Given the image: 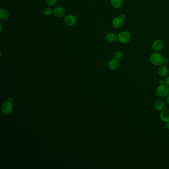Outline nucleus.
Here are the masks:
<instances>
[{
	"mask_svg": "<svg viewBox=\"0 0 169 169\" xmlns=\"http://www.w3.org/2000/svg\"><path fill=\"white\" fill-rule=\"evenodd\" d=\"M160 85L156 89V95L162 98L167 96L169 94V88L168 85L165 84L163 80L160 81Z\"/></svg>",
	"mask_w": 169,
	"mask_h": 169,
	"instance_id": "nucleus-1",
	"label": "nucleus"
},
{
	"mask_svg": "<svg viewBox=\"0 0 169 169\" xmlns=\"http://www.w3.org/2000/svg\"><path fill=\"white\" fill-rule=\"evenodd\" d=\"M163 57L159 53H154L150 57V62L153 65L160 66L163 64Z\"/></svg>",
	"mask_w": 169,
	"mask_h": 169,
	"instance_id": "nucleus-2",
	"label": "nucleus"
},
{
	"mask_svg": "<svg viewBox=\"0 0 169 169\" xmlns=\"http://www.w3.org/2000/svg\"><path fill=\"white\" fill-rule=\"evenodd\" d=\"M131 38V33L128 31H123L118 35V39L121 43L129 42Z\"/></svg>",
	"mask_w": 169,
	"mask_h": 169,
	"instance_id": "nucleus-3",
	"label": "nucleus"
},
{
	"mask_svg": "<svg viewBox=\"0 0 169 169\" xmlns=\"http://www.w3.org/2000/svg\"><path fill=\"white\" fill-rule=\"evenodd\" d=\"M64 22L68 26H73L77 23V17L75 15H69L65 17Z\"/></svg>",
	"mask_w": 169,
	"mask_h": 169,
	"instance_id": "nucleus-4",
	"label": "nucleus"
},
{
	"mask_svg": "<svg viewBox=\"0 0 169 169\" xmlns=\"http://www.w3.org/2000/svg\"><path fill=\"white\" fill-rule=\"evenodd\" d=\"M65 9L61 6L56 7L53 10V15L56 17L61 18L65 16Z\"/></svg>",
	"mask_w": 169,
	"mask_h": 169,
	"instance_id": "nucleus-5",
	"label": "nucleus"
},
{
	"mask_svg": "<svg viewBox=\"0 0 169 169\" xmlns=\"http://www.w3.org/2000/svg\"><path fill=\"white\" fill-rule=\"evenodd\" d=\"M124 19L121 17H115L112 21V25L116 29H119L124 24Z\"/></svg>",
	"mask_w": 169,
	"mask_h": 169,
	"instance_id": "nucleus-6",
	"label": "nucleus"
},
{
	"mask_svg": "<svg viewBox=\"0 0 169 169\" xmlns=\"http://www.w3.org/2000/svg\"><path fill=\"white\" fill-rule=\"evenodd\" d=\"M152 48L155 51H160L162 50L164 47V44L161 40H155L152 44Z\"/></svg>",
	"mask_w": 169,
	"mask_h": 169,
	"instance_id": "nucleus-7",
	"label": "nucleus"
},
{
	"mask_svg": "<svg viewBox=\"0 0 169 169\" xmlns=\"http://www.w3.org/2000/svg\"><path fill=\"white\" fill-rule=\"evenodd\" d=\"M12 109L13 105L10 101L5 102L2 105V111L5 114L10 113V112L12 111Z\"/></svg>",
	"mask_w": 169,
	"mask_h": 169,
	"instance_id": "nucleus-8",
	"label": "nucleus"
},
{
	"mask_svg": "<svg viewBox=\"0 0 169 169\" xmlns=\"http://www.w3.org/2000/svg\"><path fill=\"white\" fill-rule=\"evenodd\" d=\"M119 66V61L118 59L114 58L110 61L109 62V67L111 70L115 71L117 69Z\"/></svg>",
	"mask_w": 169,
	"mask_h": 169,
	"instance_id": "nucleus-9",
	"label": "nucleus"
},
{
	"mask_svg": "<svg viewBox=\"0 0 169 169\" xmlns=\"http://www.w3.org/2000/svg\"><path fill=\"white\" fill-rule=\"evenodd\" d=\"M161 119L165 123L169 121V110H163L160 115Z\"/></svg>",
	"mask_w": 169,
	"mask_h": 169,
	"instance_id": "nucleus-10",
	"label": "nucleus"
},
{
	"mask_svg": "<svg viewBox=\"0 0 169 169\" xmlns=\"http://www.w3.org/2000/svg\"><path fill=\"white\" fill-rule=\"evenodd\" d=\"M154 106L157 110L161 111L163 110L164 109L165 104V102H164L163 100L158 99V100H156L155 102Z\"/></svg>",
	"mask_w": 169,
	"mask_h": 169,
	"instance_id": "nucleus-11",
	"label": "nucleus"
},
{
	"mask_svg": "<svg viewBox=\"0 0 169 169\" xmlns=\"http://www.w3.org/2000/svg\"><path fill=\"white\" fill-rule=\"evenodd\" d=\"M158 72L159 75L161 77H165L169 73V70L168 69L167 67L164 65H160L158 69Z\"/></svg>",
	"mask_w": 169,
	"mask_h": 169,
	"instance_id": "nucleus-12",
	"label": "nucleus"
},
{
	"mask_svg": "<svg viewBox=\"0 0 169 169\" xmlns=\"http://www.w3.org/2000/svg\"><path fill=\"white\" fill-rule=\"evenodd\" d=\"M118 39V36L115 33L113 32L108 33L106 35V39L109 42H114L117 40Z\"/></svg>",
	"mask_w": 169,
	"mask_h": 169,
	"instance_id": "nucleus-13",
	"label": "nucleus"
},
{
	"mask_svg": "<svg viewBox=\"0 0 169 169\" xmlns=\"http://www.w3.org/2000/svg\"><path fill=\"white\" fill-rule=\"evenodd\" d=\"M9 13L5 9H2L0 10V19L2 20H6L9 17Z\"/></svg>",
	"mask_w": 169,
	"mask_h": 169,
	"instance_id": "nucleus-14",
	"label": "nucleus"
},
{
	"mask_svg": "<svg viewBox=\"0 0 169 169\" xmlns=\"http://www.w3.org/2000/svg\"><path fill=\"white\" fill-rule=\"evenodd\" d=\"M111 3L114 8L118 9L123 5V0H111Z\"/></svg>",
	"mask_w": 169,
	"mask_h": 169,
	"instance_id": "nucleus-15",
	"label": "nucleus"
},
{
	"mask_svg": "<svg viewBox=\"0 0 169 169\" xmlns=\"http://www.w3.org/2000/svg\"><path fill=\"white\" fill-rule=\"evenodd\" d=\"M43 14L46 16H50L53 14V10H52V8L49 7L45 8L43 11Z\"/></svg>",
	"mask_w": 169,
	"mask_h": 169,
	"instance_id": "nucleus-16",
	"label": "nucleus"
},
{
	"mask_svg": "<svg viewBox=\"0 0 169 169\" xmlns=\"http://www.w3.org/2000/svg\"><path fill=\"white\" fill-rule=\"evenodd\" d=\"M114 56H115V58H116L117 59L119 60V59H121L122 58L123 54H122V53L121 51H118L117 52H115Z\"/></svg>",
	"mask_w": 169,
	"mask_h": 169,
	"instance_id": "nucleus-17",
	"label": "nucleus"
},
{
	"mask_svg": "<svg viewBox=\"0 0 169 169\" xmlns=\"http://www.w3.org/2000/svg\"><path fill=\"white\" fill-rule=\"evenodd\" d=\"M57 2V0H46L47 4L51 7L54 6L56 4Z\"/></svg>",
	"mask_w": 169,
	"mask_h": 169,
	"instance_id": "nucleus-18",
	"label": "nucleus"
},
{
	"mask_svg": "<svg viewBox=\"0 0 169 169\" xmlns=\"http://www.w3.org/2000/svg\"><path fill=\"white\" fill-rule=\"evenodd\" d=\"M169 62V60H168V59L167 58H164L163 60V64H167Z\"/></svg>",
	"mask_w": 169,
	"mask_h": 169,
	"instance_id": "nucleus-19",
	"label": "nucleus"
},
{
	"mask_svg": "<svg viewBox=\"0 0 169 169\" xmlns=\"http://www.w3.org/2000/svg\"><path fill=\"white\" fill-rule=\"evenodd\" d=\"M166 83V84L169 86V77H168L166 79L165 81Z\"/></svg>",
	"mask_w": 169,
	"mask_h": 169,
	"instance_id": "nucleus-20",
	"label": "nucleus"
},
{
	"mask_svg": "<svg viewBox=\"0 0 169 169\" xmlns=\"http://www.w3.org/2000/svg\"><path fill=\"white\" fill-rule=\"evenodd\" d=\"M166 127L168 129H169V122H167V123H166Z\"/></svg>",
	"mask_w": 169,
	"mask_h": 169,
	"instance_id": "nucleus-21",
	"label": "nucleus"
},
{
	"mask_svg": "<svg viewBox=\"0 0 169 169\" xmlns=\"http://www.w3.org/2000/svg\"><path fill=\"white\" fill-rule=\"evenodd\" d=\"M121 17L123 19H124L125 18V15H121Z\"/></svg>",
	"mask_w": 169,
	"mask_h": 169,
	"instance_id": "nucleus-22",
	"label": "nucleus"
},
{
	"mask_svg": "<svg viewBox=\"0 0 169 169\" xmlns=\"http://www.w3.org/2000/svg\"><path fill=\"white\" fill-rule=\"evenodd\" d=\"M167 100L168 103L169 105V94H168V95L167 96Z\"/></svg>",
	"mask_w": 169,
	"mask_h": 169,
	"instance_id": "nucleus-23",
	"label": "nucleus"
},
{
	"mask_svg": "<svg viewBox=\"0 0 169 169\" xmlns=\"http://www.w3.org/2000/svg\"><path fill=\"white\" fill-rule=\"evenodd\" d=\"M0 26H1V30H0V31H1V32H2V29H3V26H2V23H0Z\"/></svg>",
	"mask_w": 169,
	"mask_h": 169,
	"instance_id": "nucleus-24",
	"label": "nucleus"
},
{
	"mask_svg": "<svg viewBox=\"0 0 169 169\" xmlns=\"http://www.w3.org/2000/svg\"><path fill=\"white\" fill-rule=\"evenodd\" d=\"M9 101H10V102H12V101H13V99H12V98H11V97H10V98H9Z\"/></svg>",
	"mask_w": 169,
	"mask_h": 169,
	"instance_id": "nucleus-25",
	"label": "nucleus"
}]
</instances>
